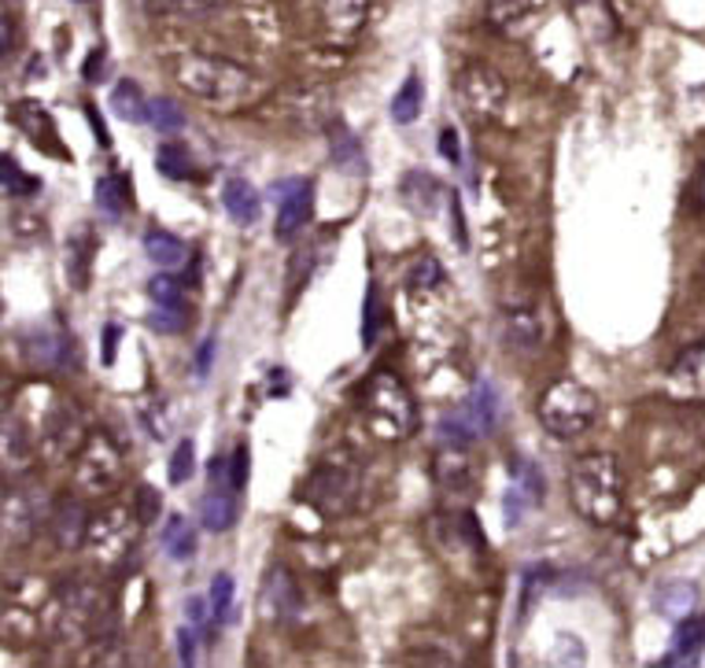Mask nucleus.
<instances>
[{"mask_svg":"<svg viewBox=\"0 0 705 668\" xmlns=\"http://www.w3.org/2000/svg\"><path fill=\"white\" fill-rule=\"evenodd\" d=\"M569 502L588 524H617L624 513V473L613 454H580L569 465Z\"/></svg>","mask_w":705,"mask_h":668,"instance_id":"nucleus-1","label":"nucleus"},{"mask_svg":"<svg viewBox=\"0 0 705 668\" xmlns=\"http://www.w3.org/2000/svg\"><path fill=\"white\" fill-rule=\"evenodd\" d=\"M174 78L185 93L207 104H245L255 93L259 78L248 67L234 64V59H218L204 53H185L174 64Z\"/></svg>","mask_w":705,"mask_h":668,"instance_id":"nucleus-2","label":"nucleus"},{"mask_svg":"<svg viewBox=\"0 0 705 668\" xmlns=\"http://www.w3.org/2000/svg\"><path fill=\"white\" fill-rule=\"evenodd\" d=\"M359 407L380 440H407L418 432V407L396 373H369L359 388Z\"/></svg>","mask_w":705,"mask_h":668,"instance_id":"nucleus-3","label":"nucleus"},{"mask_svg":"<svg viewBox=\"0 0 705 668\" xmlns=\"http://www.w3.org/2000/svg\"><path fill=\"white\" fill-rule=\"evenodd\" d=\"M599 421V396L588 384L561 377L539 399V424L558 440H577Z\"/></svg>","mask_w":705,"mask_h":668,"instance_id":"nucleus-4","label":"nucleus"},{"mask_svg":"<svg viewBox=\"0 0 705 668\" xmlns=\"http://www.w3.org/2000/svg\"><path fill=\"white\" fill-rule=\"evenodd\" d=\"M107 621V602L93 584L70 580L59 587V632L67 639L82 643L89 635H96Z\"/></svg>","mask_w":705,"mask_h":668,"instance_id":"nucleus-5","label":"nucleus"},{"mask_svg":"<svg viewBox=\"0 0 705 668\" xmlns=\"http://www.w3.org/2000/svg\"><path fill=\"white\" fill-rule=\"evenodd\" d=\"M237 502H240V484L234 458H211L207 462V495L200 502V521L207 532H226L237 521Z\"/></svg>","mask_w":705,"mask_h":668,"instance_id":"nucleus-6","label":"nucleus"},{"mask_svg":"<svg viewBox=\"0 0 705 668\" xmlns=\"http://www.w3.org/2000/svg\"><path fill=\"white\" fill-rule=\"evenodd\" d=\"M496 418H499L496 392H491L488 384H477L473 396L462 403L455 414L443 418V424H440L443 443H451V448H469L473 440L488 437V432L496 429Z\"/></svg>","mask_w":705,"mask_h":668,"instance_id":"nucleus-7","label":"nucleus"},{"mask_svg":"<svg viewBox=\"0 0 705 668\" xmlns=\"http://www.w3.org/2000/svg\"><path fill=\"white\" fill-rule=\"evenodd\" d=\"M455 93H458V104L469 111L473 123H488V118H496L502 104H507V82L485 64H469L462 70Z\"/></svg>","mask_w":705,"mask_h":668,"instance_id":"nucleus-8","label":"nucleus"},{"mask_svg":"<svg viewBox=\"0 0 705 668\" xmlns=\"http://www.w3.org/2000/svg\"><path fill=\"white\" fill-rule=\"evenodd\" d=\"M118 477H123V454L104 432H93L78 451V484L93 495H104L115 488Z\"/></svg>","mask_w":705,"mask_h":668,"instance_id":"nucleus-9","label":"nucleus"},{"mask_svg":"<svg viewBox=\"0 0 705 668\" xmlns=\"http://www.w3.org/2000/svg\"><path fill=\"white\" fill-rule=\"evenodd\" d=\"M48 502L42 499V488H30V484H19V488H8L4 495V535L8 543L30 540L42 524L48 521Z\"/></svg>","mask_w":705,"mask_h":668,"instance_id":"nucleus-10","label":"nucleus"},{"mask_svg":"<svg viewBox=\"0 0 705 668\" xmlns=\"http://www.w3.org/2000/svg\"><path fill=\"white\" fill-rule=\"evenodd\" d=\"M351 495H355V477L344 469V465H321V469L310 473L304 499L321 510L326 518H337L351 506Z\"/></svg>","mask_w":705,"mask_h":668,"instance_id":"nucleus-11","label":"nucleus"},{"mask_svg":"<svg viewBox=\"0 0 705 668\" xmlns=\"http://www.w3.org/2000/svg\"><path fill=\"white\" fill-rule=\"evenodd\" d=\"M23 355L30 366L37 370H67L75 366V340L64 326H42V329H26L23 337Z\"/></svg>","mask_w":705,"mask_h":668,"instance_id":"nucleus-12","label":"nucleus"},{"mask_svg":"<svg viewBox=\"0 0 705 668\" xmlns=\"http://www.w3.org/2000/svg\"><path fill=\"white\" fill-rule=\"evenodd\" d=\"M281 204H277V222H274V237L281 245L296 240L307 229L310 215H315V185L307 178H292L288 185H281Z\"/></svg>","mask_w":705,"mask_h":668,"instance_id":"nucleus-13","label":"nucleus"},{"mask_svg":"<svg viewBox=\"0 0 705 668\" xmlns=\"http://www.w3.org/2000/svg\"><path fill=\"white\" fill-rule=\"evenodd\" d=\"M669 396L676 403H705V343H691L669 370Z\"/></svg>","mask_w":705,"mask_h":668,"instance_id":"nucleus-14","label":"nucleus"},{"mask_svg":"<svg viewBox=\"0 0 705 668\" xmlns=\"http://www.w3.org/2000/svg\"><path fill=\"white\" fill-rule=\"evenodd\" d=\"M432 477H436L443 491H469L477 488V465H473L466 448L443 443V451L432 458Z\"/></svg>","mask_w":705,"mask_h":668,"instance_id":"nucleus-15","label":"nucleus"},{"mask_svg":"<svg viewBox=\"0 0 705 668\" xmlns=\"http://www.w3.org/2000/svg\"><path fill=\"white\" fill-rule=\"evenodd\" d=\"M543 499V477L532 462H513V484L507 491V518L510 524H518L521 510H532Z\"/></svg>","mask_w":705,"mask_h":668,"instance_id":"nucleus-16","label":"nucleus"},{"mask_svg":"<svg viewBox=\"0 0 705 668\" xmlns=\"http://www.w3.org/2000/svg\"><path fill=\"white\" fill-rule=\"evenodd\" d=\"M86 524H89V513L86 506L78 499H64L56 502V510L48 513V532H53V540L64 546V551H75V546H82L86 540Z\"/></svg>","mask_w":705,"mask_h":668,"instance_id":"nucleus-17","label":"nucleus"},{"mask_svg":"<svg viewBox=\"0 0 705 668\" xmlns=\"http://www.w3.org/2000/svg\"><path fill=\"white\" fill-rule=\"evenodd\" d=\"M705 650V613H683L672 632V654L664 657V665H691L698 661Z\"/></svg>","mask_w":705,"mask_h":668,"instance_id":"nucleus-18","label":"nucleus"},{"mask_svg":"<svg viewBox=\"0 0 705 668\" xmlns=\"http://www.w3.org/2000/svg\"><path fill=\"white\" fill-rule=\"evenodd\" d=\"M96 256V233L93 226H75L67 240V278L78 292H86L89 285V267H93Z\"/></svg>","mask_w":705,"mask_h":668,"instance_id":"nucleus-19","label":"nucleus"},{"mask_svg":"<svg viewBox=\"0 0 705 668\" xmlns=\"http://www.w3.org/2000/svg\"><path fill=\"white\" fill-rule=\"evenodd\" d=\"M399 192H402V200H407V207L421 218L440 211V181L432 178L429 170H410V174L399 181Z\"/></svg>","mask_w":705,"mask_h":668,"instance_id":"nucleus-20","label":"nucleus"},{"mask_svg":"<svg viewBox=\"0 0 705 668\" xmlns=\"http://www.w3.org/2000/svg\"><path fill=\"white\" fill-rule=\"evenodd\" d=\"M12 123L23 129V134L34 140L37 148H45V151H53L59 148L56 145V129H53V118L45 115L42 104H34V100H19V104L12 107Z\"/></svg>","mask_w":705,"mask_h":668,"instance_id":"nucleus-21","label":"nucleus"},{"mask_svg":"<svg viewBox=\"0 0 705 668\" xmlns=\"http://www.w3.org/2000/svg\"><path fill=\"white\" fill-rule=\"evenodd\" d=\"M221 207H226V215L237 222V226H251V222L259 218V192L251 181L245 178H229L226 185H221Z\"/></svg>","mask_w":705,"mask_h":668,"instance_id":"nucleus-22","label":"nucleus"},{"mask_svg":"<svg viewBox=\"0 0 705 668\" xmlns=\"http://www.w3.org/2000/svg\"><path fill=\"white\" fill-rule=\"evenodd\" d=\"M145 251H148V259L156 262V267H163V270H181V267H189V245L181 237H174V233H167V229H152V233H145Z\"/></svg>","mask_w":705,"mask_h":668,"instance_id":"nucleus-23","label":"nucleus"},{"mask_svg":"<svg viewBox=\"0 0 705 668\" xmlns=\"http://www.w3.org/2000/svg\"><path fill=\"white\" fill-rule=\"evenodd\" d=\"M329 151H332V163L351 170V174H366V151H362L359 137L351 134L344 123H332L329 126Z\"/></svg>","mask_w":705,"mask_h":668,"instance_id":"nucleus-24","label":"nucleus"},{"mask_svg":"<svg viewBox=\"0 0 705 668\" xmlns=\"http://www.w3.org/2000/svg\"><path fill=\"white\" fill-rule=\"evenodd\" d=\"M148 104L152 100H145L140 86L129 82V78L111 89V115L123 118V123H148Z\"/></svg>","mask_w":705,"mask_h":668,"instance_id":"nucleus-25","label":"nucleus"},{"mask_svg":"<svg viewBox=\"0 0 705 668\" xmlns=\"http://www.w3.org/2000/svg\"><path fill=\"white\" fill-rule=\"evenodd\" d=\"M421 107H425V89H421L418 75H410L407 82H402L399 93H396V100H391V123H399V126L418 123Z\"/></svg>","mask_w":705,"mask_h":668,"instance_id":"nucleus-26","label":"nucleus"},{"mask_svg":"<svg viewBox=\"0 0 705 668\" xmlns=\"http://www.w3.org/2000/svg\"><path fill=\"white\" fill-rule=\"evenodd\" d=\"M163 551L174 562H189L196 554V529L181 518V513H170V521L163 529Z\"/></svg>","mask_w":705,"mask_h":668,"instance_id":"nucleus-27","label":"nucleus"},{"mask_svg":"<svg viewBox=\"0 0 705 668\" xmlns=\"http://www.w3.org/2000/svg\"><path fill=\"white\" fill-rule=\"evenodd\" d=\"M156 167H159V174L170 178V181H189V178H196L193 156H189V148L178 145V140H167V145H159V151H156Z\"/></svg>","mask_w":705,"mask_h":668,"instance_id":"nucleus-28","label":"nucleus"},{"mask_svg":"<svg viewBox=\"0 0 705 668\" xmlns=\"http://www.w3.org/2000/svg\"><path fill=\"white\" fill-rule=\"evenodd\" d=\"M96 207H100V215H107V218H123L126 211H129V189H126V178H118V174H107V178H100L96 181Z\"/></svg>","mask_w":705,"mask_h":668,"instance_id":"nucleus-29","label":"nucleus"},{"mask_svg":"<svg viewBox=\"0 0 705 668\" xmlns=\"http://www.w3.org/2000/svg\"><path fill=\"white\" fill-rule=\"evenodd\" d=\"M266 602H270V610H274L277 616H292L299 610V591H296V580L285 573V569H274L270 573V580H266Z\"/></svg>","mask_w":705,"mask_h":668,"instance_id":"nucleus-30","label":"nucleus"},{"mask_svg":"<svg viewBox=\"0 0 705 668\" xmlns=\"http://www.w3.org/2000/svg\"><path fill=\"white\" fill-rule=\"evenodd\" d=\"M507 337L513 348L521 351H536L543 343V329H539V318L532 310H510L507 314Z\"/></svg>","mask_w":705,"mask_h":668,"instance_id":"nucleus-31","label":"nucleus"},{"mask_svg":"<svg viewBox=\"0 0 705 668\" xmlns=\"http://www.w3.org/2000/svg\"><path fill=\"white\" fill-rule=\"evenodd\" d=\"M366 8H369V0H329L326 19L337 34H355L362 26V19H366Z\"/></svg>","mask_w":705,"mask_h":668,"instance_id":"nucleus-32","label":"nucleus"},{"mask_svg":"<svg viewBox=\"0 0 705 668\" xmlns=\"http://www.w3.org/2000/svg\"><path fill=\"white\" fill-rule=\"evenodd\" d=\"M189 321H193V310L185 307V303H167V307H159L148 314V326L156 332H170V337H178V332L189 329Z\"/></svg>","mask_w":705,"mask_h":668,"instance_id":"nucleus-33","label":"nucleus"},{"mask_svg":"<svg viewBox=\"0 0 705 668\" xmlns=\"http://www.w3.org/2000/svg\"><path fill=\"white\" fill-rule=\"evenodd\" d=\"M653 605H658L661 613H691V605H694V587L687 580H672V584H661V591H658V599H653Z\"/></svg>","mask_w":705,"mask_h":668,"instance_id":"nucleus-34","label":"nucleus"},{"mask_svg":"<svg viewBox=\"0 0 705 668\" xmlns=\"http://www.w3.org/2000/svg\"><path fill=\"white\" fill-rule=\"evenodd\" d=\"M148 123H152L159 134H181V129H185V115H181L174 100L156 97L152 104H148Z\"/></svg>","mask_w":705,"mask_h":668,"instance_id":"nucleus-35","label":"nucleus"},{"mask_svg":"<svg viewBox=\"0 0 705 668\" xmlns=\"http://www.w3.org/2000/svg\"><path fill=\"white\" fill-rule=\"evenodd\" d=\"M148 296H152L159 307H167V303H185V285H181V278L174 270L156 273V278L148 281Z\"/></svg>","mask_w":705,"mask_h":668,"instance_id":"nucleus-36","label":"nucleus"},{"mask_svg":"<svg viewBox=\"0 0 705 668\" xmlns=\"http://www.w3.org/2000/svg\"><path fill=\"white\" fill-rule=\"evenodd\" d=\"M362 314H366V318H362V343H366V348H374L377 337H380V326H385V318H380V292H377V285H369Z\"/></svg>","mask_w":705,"mask_h":668,"instance_id":"nucleus-37","label":"nucleus"},{"mask_svg":"<svg viewBox=\"0 0 705 668\" xmlns=\"http://www.w3.org/2000/svg\"><path fill=\"white\" fill-rule=\"evenodd\" d=\"M196 473V451H193V440H181L174 454H170V469H167V477L170 484H185L189 477Z\"/></svg>","mask_w":705,"mask_h":668,"instance_id":"nucleus-38","label":"nucleus"},{"mask_svg":"<svg viewBox=\"0 0 705 668\" xmlns=\"http://www.w3.org/2000/svg\"><path fill=\"white\" fill-rule=\"evenodd\" d=\"M443 281V267L432 256H421L414 267L407 270V285L410 288H418V292H425V288H436Z\"/></svg>","mask_w":705,"mask_h":668,"instance_id":"nucleus-39","label":"nucleus"},{"mask_svg":"<svg viewBox=\"0 0 705 668\" xmlns=\"http://www.w3.org/2000/svg\"><path fill=\"white\" fill-rule=\"evenodd\" d=\"M234 576L229 573H218L215 584H211V605H215V621L226 624L229 621V605H234Z\"/></svg>","mask_w":705,"mask_h":668,"instance_id":"nucleus-40","label":"nucleus"},{"mask_svg":"<svg viewBox=\"0 0 705 668\" xmlns=\"http://www.w3.org/2000/svg\"><path fill=\"white\" fill-rule=\"evenodd\" d=\"M683 215H705V163L683 185Z\"/></svg>","mask_w":705,"mask_h":668,"instance_id":"nucleus-41","label":"nucleus"},{"mask_svg":"<svg viewBox=\"0 0 705 668\" xmlns=\"http://www.w3.org/2000/svg\"><path fill=\"white\" fill-rule=\"evenodd\" d=\"M4 170H0V178H4V189L12 192V196H30V192H37L42 185H37V178H26L23 170L15 167V159L12 156H4V163H0Z\"/></svg>","mask_w":705,"mask_h":668,"instance_id":"nucleus-42","label":"nucleus"},{"mask_svg":"<svg viewBox=\"0 0 705 668\" xmlns=\"http://www.w3.org/2000/svg\"><path fill=\"white\" fill-rule=\"evenodd\" d=\"M315 256H318V245H304L296 256H292V278H288L292 288H299L310 278V270H315Z\"/></svg>","mask_w":705,"mask_h":668,"instance_id":"nucleus-43","label":"nucleus"},{"mask_svg":"<svg viewBox=\"0 0 705 668\" xmlns=\"http://www.w3.org/2000/svg\"><path fill=\"white\" fill-rule=\"evenodd\" d=\"M159 506H163V499H159V491L156 488H140L137 491V524L140 529H148V524H152L156 518H159Z\"/></svg>","mask_w":705,"mask_h":668,"instance_id":"nucleus-44","label":"nucleus"},{"mask_svg":"<svg viewBox=\"0 0 705 668\" xmlns=\"http://www.w3.org/2000/svg\"><path fill=\"white\" fill-rule=\"evenodd\" d=\"M528 8V0H491V19H496L499 26L513 23V19H521Z\"/></svg>","mask_w":705,"mask_h":668,"instance_id":"nucleus-45","label":"nucleus"},{"mask_svg":"<svg viewBox=\"0 0 705 668\" xmlns=\"http://www.w3.org/2000/svg\"><path fill=\"white\" fill-rule=\"evenodd\" d=\"M118 340H123V326H118V321H107V326H104V362H107V366L115 362Z\"/></svg>","mask_w":705,"mask_h":668,"instance_id":"nucleus-46","label":"nucleus"},{"mask_svg":"<svg viewBox=\"0 0 705 668\" xmlns=\"http://www.w3.org/2000/svg\"><path fill=\"white\" fill-rule=\"evenodd\" d=\"M178 650H181V661L196 665V635H193V627H181V632H178Z\"/></svg>","mask_w":705,"mask_h":668,"instance_id":"nucleus-47","label":"nucleus"},{"mask_svg":"<svg viewBox=\"0 0 705 668\" xmlns=\"http://www.w3.org/2000/svg\"><path fill=\"white\" fill-rule=\"evenodd\" d=\"M174 4H178V12H185V15H207V12H215L221 0H174Z\"/></svg>","mask_w":705,"mask_h":668,"instance_id":"nucleus-48","label":"nucleus"},{"mask_svg":"<svg viewBox=\"0 0 705 668\" xmlns=\"http://www.w3.org/2000/svg\"><path fill=\"white\" fill-rule=\"evenodd\" d=\"M185 610H189V621H193V624H200V627L207 624V602L204 599H189Z\"/></svg>","mask_w":705,"mask_h":668,"instance_id":"nucleus-49","label":"nucleus"},{"mask_svg":"<svg viewBox=\"0 0 705 668\" xmlns=\"http://www.w3.org/2000/svg\"><path fill=\"white\" fill-rule=\"evenodd\" d=\"M455 129H443V156L451 159V163H458V145H455Z\"/></svg>","mask_w":705,"mask_h":668,"instance_id":"nucleus-50","label":"nucleus"},{"mask_svg":"<svg viewBox=\"0 0 705 668\" xmlns=\"http://www.w3.org/2000/svg\"><path fill=\"white\" fill-rule=\"evenodd\" d=\"M211 355H215V340H207V343H204V355L196 359V370H200V377H204V373L211 370Z\"/></svg>","mask_w":705,"mask_h":668,"instance_id":"nucleus-51","label":"nucleus"}]
</instances>
